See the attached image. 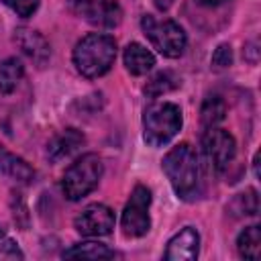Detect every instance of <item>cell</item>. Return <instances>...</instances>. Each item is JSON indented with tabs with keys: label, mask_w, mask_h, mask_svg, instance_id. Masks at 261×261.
I'll list each match as a JSON object with an SVG mask.
<instances>
[{
	"label": "cell",
	"mask_w": 261,
	"mask_h": 261,
	"mask_svg": "<svg viewBox=\"0 0 261 261\" xmlns=\"http://www.w3.org/2000/svg\"><path fill=\"white\" fill-rule=\"evenodd\" d=\"M226 116V102L218 96V94H210L206 96V100L202 102V108H200V120L206 128L210 126H216L218 122H222Z\"/></svg>",
	"instance_id": "obj_18"
},
{
	"label": "cell",
	"mask_w": 261,
	"mask_h": 261,
	"mask_svg": "<svg viewBox=\"0 0 261 261\" xmlns=\"http://www.w3.org/2000/svg\"><path fill=\"white\" fill-rule=\"evenodd\" d=\"M149 206H151V192L145 186H135L130 192V198L122 210V232L124 237L139 239L145 237L151 228V216H149Z\"/></svg>",
	"instance_id": "obj_6"
},
{
	"label": "cell",
	"mask_w": 261,
	"mask_h": 261,
	"mask_svg": "<svg viewBox=\"0 0 261 261\" xmlns=\"http://www.w3.org/2000/svg\"><path fill=\"white\" fill-rule=\"evenodd\" d=\"M202 151H204L208 163L212 165V169L222 173L232 163V159L237 155V143L228 130L210 126L202 135Z\"/></svg>",
	"instance_id": "obj_7"
},
{
	"label": "cell",
	"mask_w": 261,
	"mask_h": 261,
	"mask_svg": "<svg viewBox=\"0 0 261 261\" xmlns=\"http://www.w3.org/2000/svg\"><path fill=\"white\" fill-rule=\"evenodd\" d=\"M4 234H6V230H4V226H2V224H0V239H2V237H4Z\"/></svg>",
	"instance_id": "obj_26"
},
{
	"label": "cell",
	"mask_w": 261,
	"mask_h": 261,
	"mask_svg": "<svg viewBox=\"0 0 261 261\" xmlns=\"http://www.w3.org/2000/svg\"><path fill=\"white\" fill-rule=\"evenodd\" d=\"M200 253V234L194 226H184L175 232L165 247L163 257L169 261H192Z\"/></svg>",
	"instance_id": "obj_10"
},
{
	"label": "cell",
	"mask_w": 261,
	"mask_h": 261,
	"mask_svg": "<svg viewBox=\"0 0 261 261\" xmlns=\"http://www.w3.org/2000/svg\"><path fill=\"white\" fill-rule=\"evenodd\" d=\"M69 4L84 20L102 29H112L122 20L118 0H69Z\"/></svg>",
	"instance_id": "obj_8"
},
{
	"label": "cell",
	"mask_w": 261,
	"mask_h": 261,
	"mask_svg": "<svg viewBox=\"0 0 261 261\" xmlns=\"http://www.w3.org/2000/svg\"><path fill=\"white\" fill-rule=\"evenodd\" d=\"M116 253L112 249H108L106 245L98 243V241H84L77 243L69 249L63 251V257L73 259V257H82V259H112Z\"/></svg>",
	"instance_id": "obj_17"
},
{
	"label": "cell",
	"mask_w": 261,
	"mask_h": 261,
	"mask_svg": "<svg viewBox=\"0 0 261 261\" xmlns=\"http://www.w3.org/2000/svg\"><path fill=\"white\" fill-rule=\"evenodd\" d=\"M71 59L75 69L84 77L96 80L106 71H110V67L114 65L116 41L106 33H88L75 43Z\"/></svg>",
	"instance_id": "obj_2"
},
{
	"label": "cell",
	"mask_w": 261,
	"mask_h": 261,
	"mask_svg": "<svg viewBox=\"0 0 261 261\" xmlns=\"http://www.w3.org/2000/svg\"><path fill=\"white\" fill-rule=\"evenodd\" d=\"M161 167L181 200H194L200 194V163L196 151L188 143H179L167 151L161 161Z\"/></svg>",
	"instance_id": "obj_1"
},
{
	"label": "cell",
	"mask_w": 261,
	"mask_h": 261,
	"mask_svg": "<svg viewBox=\"0 0 261 261\" xmlns=\"http://www.w3.org/2000/svg\"><path fill=\"white\" fill-rule=\"evenodd\" d=\"M141 29L149 39V43L153 45V49H157L163 57L175 59L184 55L188 37L186 31L175 20H157L151 14H145L141 18Z\"/></svg>",
	"instance_id": "obj_5"
},
{
	"label": "cell",
	"mask_w": 261,
	"mask_h": 261,
	"mask_svg": "<svg viewBox=\"0 0 261 261\" xmlns=\"http://www.w3.org/2000/svg\"><path fill=\"white\" fill-rule=\"evenodd\" d=\"M114 212L106 204H90L75 218L73 226L84 237H106L114 228Z\"/></svg>",
	"instance_id": "obj_9"
},
{
	"label": "cell",
	"mask_w": 261,
	"mask_h": 261,
	"mask_svg": "<svg viewBox=\"0 0 261 261\" xmlns=\"http://www.w3.org/2000/svg\"><path fill=\"white\" fill-rule=\"evenodd\" d=\"M237 251L243 259H259L261 255V228L259 224H251L237 237Z\"/></svg>",
	"instance_id": "obj_15"
},
{
	"label": "cell",
	"mask_w": 261,
	"mask_h": 261,
	"mask_svg": "<svg viewBox=\"0 0 261 261\" xmlns=\"http://www.w3.org/2000/svg\"><path fill=\"white\" fill-rule=\"evenodd\" d=\"M24 75V65L16 57H6L0 61V94H10L16 90Z\"/></svg>",
	"instance_id": "obj_16"
},
{
	"label": "cell",
	"mask_w": 261,
	"mask_h": 261,
	"mask_svg": "<svg viewBox=\"0 0 261 261\" xmlns=\"http://www.w3.org/2000/svg\"><path fill=\"white\" fill-rule=\"evenodd\" d=\"M232 65V49L228 43H220L212 53V67L214 69H226Z\"/></svg>",
	"instance_id": "obj_22"
},
{
	"label": "cell",
	"mask_w": 261,
	"mask_h": 261,
	"mask_svg": "<svg viewBox=\"0 0 261 261\" xmlns=\"http://www.w3.org/2000/svg\"><path fill=\"white\" fill-rule=\"evenodd\" d=\"M155 2V6L159 8V10H167V8H171V4L175 2V0H153Z\"/></svg>",
	"instance_id": "obj_25"
},
{
	"label": "cell",
	"mask_w": 261,
	"mask_h": 261,
	"mask_svg": "<svg viewBox=\"0 0 261 261\" xmlns=\"http://www.w3.org/2000/svg\"><path fill=\"white\" fill-rule=\"evenodd\" d=\"M200 6H206V8H214V6H220V4H224L226 0H196Z\"/></svg>",
	"instance_id": "obj_24"
},
{
	"label": "cell",
	"mask_w": 261,
	"mask_h": 261,
	"mask_svg": "<svg viewBox=\"0 0 261 261\" xmlns=\"http://www.w3.org/2000/svg\"><path fill=\"white\" fill-rule=\"evenodd\" d=\"M175 82H177V80H175L169 71H161V73H157V75L147 84L145 92H147L149 96H159V94H163V92L175 88Z\"/></svg>",
	"instance_id": "obj_20"
},
{
	"label": "cell",
	"mask_w": 261,
	"mask_h": 261,
	"mask_svg": "<svg viewBox=\"0 0 261 261\" xmlns=\"http://www.w3.org/2000/svg\"><path fill=\"white\" fill-rule=\"evenodd\" d=\"M0 2L6 4L12 12H16V14L22 16V18L33 16V14L37 12L39 4H41V0H0Z\"/></svg>",
	"instance_id": "obj_21"
},
{
	"label": "cell",
	"mask_w": 261,
	"mask_h": 261,
	"mask_svg": "<svg viewBox=\"0 0 261 261\" xmlns=\"http://www.w3.org/2000/svg\"><path fill=\"white\" fill-rule=\"evenodd\" d=\"M102 173H104L102 159L96 153H84L63 173V179H61L63 196L71 202L86 198L90 192H94L98 188Z\"/></svg>",
	"instance_id": "obj_4"
},
{
	"label": "cell",
	"mask_w": 261,
	"mask_h": 261,
	"mask_svg": "<svg viewBox=\"0 0 261 261\" xmlns=\"http://www.w3.org/2000/svg\"><path fill=\"white\" fill-rule=\"evenodd\" d=\"M16 43L18 47L39 65L43 67L47 63V59L51 57V47L47 43V39L39 33V31H33V29H18L16 31Z\"/></svg>",
	"instance_id": "obj_11"
},
{
	"label": "cell",
	"mask_w": 261,
	"mask_h": 261,
	"mask_svg": "<svg viewBox=\"0 0 261 261\" xmlns=\"http://www.w3.org/2000/svg\"><path fill=\"white\" fill-rule=\"evenodd\" d=\"M84 135L75 128H65L59 135H55L47 145V157L51 161H61L63 157L71 155L77 147H82Z\"/></svg>",
	"instance_id": "obj_13"
},
{
	"label": "cell",
	"mask_w": 261,
	"mask_h": 261,
	"mask_svg": "<svg viewBox=\"0 0 261 261\" xmlns=\"http://www.w3.org/2000/svg\"><path fill=\"white\" fill-rule=\"evenodd\" d=\"M0 171L12 177L14 181H22V184H31L35 179V169L18 155L6 151L2 145H0Z\"/></svg>",
	"instance_id": "obj_14"
},
{
	"label": "cell",
	"mask_w": 261,
	"mask_h": 261,
	"mask_svg": "<svg viewBox=\"0 0 261 261\" xmlns=\"http://www.w3.org/2000/svg\"><path fill=\"white\" fill-rule=\"evenodd\" d=\"M237 216H255L259 212V198L255 190H247L243 194H237L234 200L228 206Z\"/></svg>",
	"instance_id": "obj_19"
},
{
	"label": "cell",
	"mask_w": 261,
	"mask_h": 261,
	"mask_svg": "<svg viewBox=\"0 0 261 261\" xmlns=\"http://www.w3.org/2000/svg\"><path fill=\"white\" fill-rule=\"evenodd\" d=\"M181 124L184 118L177 104L155 102L143 114V139L151 147H163L181 130Z\"/></svg>",
	"instance_id": "obj_3"
},
{
	"label": "cell",
	"mask_w": 261,
	"mask_h": 261,
	"mask_svg": "<svg viewBox=\"0 0 261 261\" xmlns=\"http://www.w3.org/2000/svg\"><path fill=\"white\" fill-rule=\"evenodd\" d=\"M14 259H24V253L16 245V241L6 239L0 243V261H14Z\"/></svg>",
	"instance_id": "obj_23"
},
{
	"label": "cell",
	"mask_w": 261,
	"mask_h": 261,
	"mask_svg": "<svg viewBox=\"0 0 261 261\" xmlns=\"http://www.w3.org/2000/svg\"><path fill=\"white\" fill-rule=\"evenodd\" d=\"M122 61H124V67H126L128 73H133V75H145L147 71L153 69L155 55L147 47H143L141 43H128L124 47Z\"/></svg>",
	"instance_id": "obj_12"
}]
</instances>
